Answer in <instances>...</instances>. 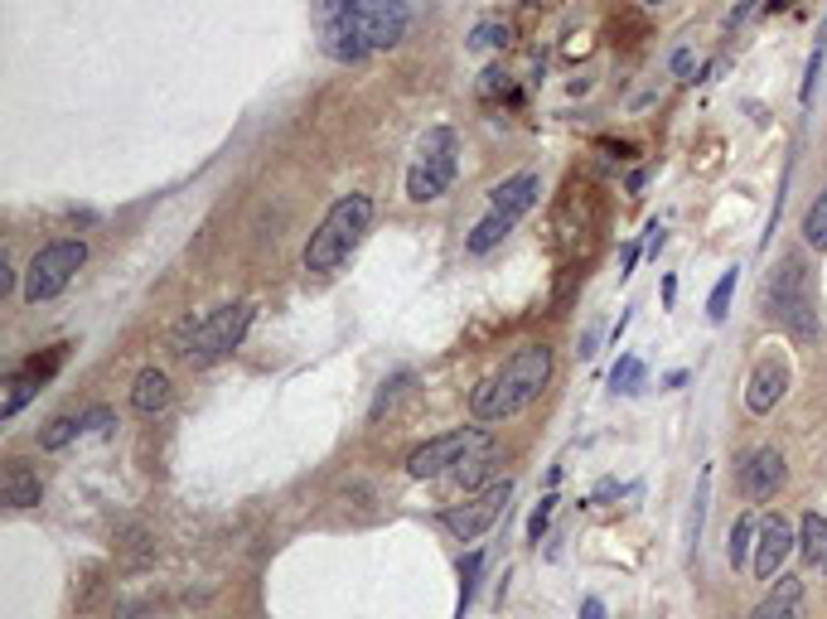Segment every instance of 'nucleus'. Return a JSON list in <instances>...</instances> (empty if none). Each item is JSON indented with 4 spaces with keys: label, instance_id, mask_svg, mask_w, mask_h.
<instances>
[{
    "label": "nucleus",
    "instance_id": "obj_1",
    "mask_svg": "<svg viewBox=\"0 0 827 619\" xmlns=\"http://www.w3.org/2000/svg\"><path fill=\"white\" fill-rule=\"evenodd\" d=\"M547 378H552V349L547 344H522L504 368H494L489 378L470 393L474 421H508L522 407H532L542 397Z\"/></svg>",
    "mask_w": 827,
    "mask_h": 619
},
{
    "label": "nucleus",
    "instance_id": "obj_2",
    "mask_svg": "<svg viewBox=\"0 0 827 619\" xmlns=\"http://www.w3.org/2000/svg\"><path fill=\"white\" fill-rule=\"evenodd\" d=\"M368 228H373V194H344V199L320 218V228H315L306 242V272H315V276L339 272V266L354 257V247L363 242Z\"/></svg>",
    "mask_w": 827,
    "mask_h": 619
},
{
    "label": "nucleus",
    "instance_id": "obj_3",
    "mask_svg": "<svg viewBox=\"0 0 827 619\" xmlns=\"http://www.w3.org/2000/svg\"><path fill=\"white\" fill-rule=\"evenodd\" d=\"M247 330H252V306H247V300L218 306L213 314H189V320L175 330V354L189 358L194 368H209V363L233 354L242 339H247Z\"/></svg>",
    "mask_w": 827,
    "mask_h": 619
},
{
    "label": "nucleus",
    "instance_id": "obj_4",
    "mask_svg": "<svg viewBox=\"0 0 827 619\" xmlns=\"http://www.w3.org/2000/svg\"><path fill=\"white\" fill-rule=\"evenodd\" d=\"M363 15H368V0H315L320 48L334 58V64H363V58L373 54Z\"/></svg>",
    "mask_w": 827,
    "mask_h": 619
},
{
    "label": "nucleus",
    "instance_id": "obj_5",
    "mask_svg": "<svg viewBox=\"0 0 827 619\" xmlns=\"http://www.w3.org/2000/svg\"><path fill=\"white\" fill-rule=\"evenodd\" d=\"M764 310H770L794 339H813V334H818V310H813V296H808L804 257H784L780 272L764 281Z\"/></svg>",
    "mask_w": 827,
    "mask_h": 619
},
{
    "label": "nucleus",
    "instance_id": "obj_6",
    "mask_svg": "<svg viewBox=\"0 0 827 619\" xmlns=\"http://www.w3.org/2000/svg\"><path fill=\"white\" fill-rule=\"evenodd\" d=\"M455 169H460V141L450 126H431L417 145V161L407 169V199L431 203L455 185Z\"/></svg>",
    "mask_w": 827,
    "mask_h": 619
},
{
    "label": "nucleus",
    "instance_id": "obj_7",
    "mask_svg": "<svg viewBox=\"0 0 827 619\" xmlns=\"http://www.w3.org/2000/svg\"><path fill=\"white\" fill-rule=\"evenodd\" d=\"M82 262H88V247H82L78 237H58V242H48V247H40L30 272H24V300L44 306V300L64 296L68 281L82 272Z\"/></svg>",
    "mask_w": 827,
    "mask_h": 619
},
{
    "label": "nucleus",
    "instance_id": "obj_8",
    "mask_svg": "<svg viewBox=\"0 0 827 619\" xmlns=\"http://www.w3.org/2000/svg\"><path fill=\"white\" fill-rule=\"evenodd\" d=\"M474 451H489V435L479 427H465V431H450V435H435V441L417 445L407 455V475L411 479H435V475H450L460 460H470Z\"/></svg>",
    "mask_w": 827,
    "mask_h": 619
},
{
    "label": "nucleus",
    "instance_id": "obj_9",
    "mask_svg": "<svg viewBox=\"0 0 827 619\" xmlns=\"http://www.w3.org/2000/svg\"><path fill=\"white\" fill-rule=\"evenodd\" d=\"M508 499H514V479H498V484H489V489L474 494L470 504L445 508L441 523H445V532H455L460 542H474V538H484V532H489L498 518H504Z\"/></svg>",
    "mask_w": 827,
    "mask_h": 619
},
{
    "label": "nucleus",
    "instance_id": "obj_10",
    "mask_svg": "<svg viewBox=\"0 0 827 619\" xmlns=\"http://www.w3.org/2000/svg\"><path fill=\"white\" fill-rule=\"evenodd\" d=\"M736 479H740V494H746L750 504H764V499H774V494L784 489L789 465H784V455L774 451V445H756V451L740 460Z\"/></svg>",
    "mask_w": 827,
    "mask_h": 619
},
{
    "label": "nucleus",
    "instance_id": "obj_11",
    "mask_svg": "<svg viewBox=\"0 0 827 619\" xmlns=\"http://www.w3.org/2000/svg\"><path fill=\"white\" fill-rule=\"evenodd\" d=\"M784 393H789V363L760 358L756 373H750V383H746V411H756V417H770V411L784 402Z\"/></svg>",
    "mask_w": 827,
    "mask_h": 619
},
{
    "label": "nucleus",
    "instance_id": "obj_12",
    "mask_svg": "<svg viewBox=\"0 0 827 619\" xmlns=\"http://www.w3.org/2000/svg\"><path fill=\"white\" fill-rule=\"evenodd\" d=\"M363 30H368L373 48H393L407 40L411 30V10L407 0H368V15H363Z\"/></svg>",
    "mask_w": 827,
    "mask_h": 619
},
{
    "label": "nucleus",
    "instance_id": "obj_13",
    "mask_svg": "<svg viewBox=\"0 0 827 619\" xmlns=\"http://www.w3.org/2000/svg\"><path fill=\"white\" fill-rule=\"evenodd\" d=\"M794 528L784 523L780 513L774 518H764L760 523V542H756V576L760 581H774V572H780V566L789 562V552H794Z\"/></svg>",
    "mask_w": 827,
    "mask_h": 619
},
{
    "label": "nucleus",
    "instance_id": "obj_14",
    "mask_svg": "<svg viewBox=\"0 0 827 619\" xmlns=\"http://www.w3.org/2000/svg\"><path fill=\"white\" fill-rule=\"evenodd\" d=\"M538 194H542V179L532 175V169H518V175H508L504 185L489 189V209H494V213H508V218L518 223V218L528 213L532 203H538Z\"/></svg>",
    "mask_w": 827,
    "mask_h": 619
},
{
    "label": "nucleus",
    "instance_id": "obj_15",
    "mask_svg": "<svg viewBox=\"0 0 827 619\" xmlns=\"http://www.w3.org/2000/svg\"><path fill=\"white\" fill-rule=\"evenodd\" d=\"M798 605H804V581H798V576H780L770 596L750 610V619H798Z\"/></svg>",
    "mask_w": 827,
    "mask_h": 619
},
{
    "label": "nucleus",
    "instance_id": "obj_16",
    "mask_svg": "<svg viewBox=\"0 0 827 619\" xmlns=\"http://www.w3.org/2000/svg\"><path fill=\"white\" fill-rule=\"evenodd\" d=\"M169 378L161 368H141L136 373V387H131V407L141 411V417H155V411H165L169 407Z\"/></svg>",
    "mask_w": 827,
    "mask_h": 619
},
{
    "label": "nucleus",
    "instance_id": "obj_17",
    "mask_svg": "<svg viewBox=\"0 0 827 619\" xmlns=\"http://www.w3.org/2000/svg\"><path fill=\"white\" fill-rule=\"evenodd\" d=\"M0 499H5V508H40V499H44V484H40V475H34L30 465H10L5 469V489H0Z\"/></svg>",
    "mask_w": 827,
    "mask_h": 619
},
{
    "label": "nucleus",
    "instance_id": "obj_18",
    "mask_svg": "<svg viewBox=\"0 0 827 619\" xmlns=\"http://www.w3.org/2000/svg\"><path fill=\"white\" fill-rule=\"evenodd\" d=\"M798 548L813 572H827V513H804L798 523Z\"/></svg>",
    "mask_w": 827,
    "mask_h": 619
},
{
    "label": "nucleus",
    "instance_id": "obj_19",
    "mask_svg": "<svg viewBox=\"0 0 827 619\" xmlns=\"http://www.w3.org/2000/svg\"><path fill=\"white\" fill-rule=\"evenodd\" d=\"M508 233H514V218H508V213H494V209H489V218H479V223L470 228L465 247L474 252V257H484V252H494V247H498V242H504Z\"/></svg>",
    "mask_w": 827,
    "mask_h": 619
},
{
    "label": "nucleus",
    "instance_id": "obj_20",
    "mask_svg": "<svg viewBox=\"0 0 827 619\" xmlns=\"http://www.w3.org/2000/svg\"><path fill=\"white\" fill-rule=\"evenodd\" d=\"M40 383H44V378H40L34 368H20L15 378L5 383V397H0V421H15V417H20V407L30 402L34 393H40Z\"/></svg>",
    "mask_w": 827,
    "mask_h": 619
},
{
    "label": "nucleus",
    "instance_id": "obj_21",
    "mask_svg": "<svg viewBox=\"0 0 827 619\" xmlns=\"http://www.w3.org/2000/svg\"><path fill=\"white\" fill-rule=\"evenodd\" d=\"M707 504H712V469H702V479H697V499H692V518H687V542H692V552L702 548V528H707Z\"/></svg>",
    "mask_w": 827,
    "mask_h": 619
},
{
    "label": "nucleus",
    "instance_id": "obj_22",
    "mask_svg": "<svg viewBox=\"0 0 827 619\" xmlns=\"http://www.w3.org/2000/svg\"><path fill=\"white\" fill-rule=\"evenodd\" d=\"M750 538H756V518H736L731 523V538H726V562H731V572H740L750 556Z\"/></svg>",
    "mask_w": 827,
    "mask_h": 619
},
{
    "label": "nucleus",
    "instance_id": "obj_23",
    "mask_svg": "<svg viewBox=\"0 0 827 619\" xmlns=\"http://www.w3.org/2000/svg\"><path fill=\"white\" fill-rule=\"evenodd\" d=\"M78 435H82V417H54L40 431V451H64V445L78 441Z\"/></svg>",
    "mask_w": 827,
    "mask_h": 619
},
{
    "label": "nucleus",
    "instance_id": "obj_24",
    "mask_svg": "<svg viewBox=\"0 0 827 619\" xmlns=\"http://www.w3.org/2000/svg\"><path fill=\"white\" fill-rule=\"evenodd\" d=\"M804 242L813 252H827V189L813 199V209L804 213Z\"/></svg>",
    "mask_w": 827,
    "mask_h": 619
},
{
    "label": "nucleus",
    "instance_id": "obj_25",
    "mask_svg": "<svg viewBox=\"0 0 827 619\" xmlns=\"http://www.w3.org/2000/svg\"><path fill=\"white\" fill-rule=\"evenodd\" d=\"M823 58H827V15H823V30H818V44H813V58H808V73H804V88H798V102H813V88L823 78Z\"/></svg>",
    "mask_w": 827,
    "mask_h": 619
},
{
    "label": "nucleus",
    "instance_id": "obj_26",
    "mask_svg": "<svg viewBox=\"0 0 827 619\" xmlns=\"http://www.w3.org/2000/svg\"><path fill=\"white\" fill-rule=\"evenodd\" d=\"M479 572H484V552H470L465 562H460V619L474 605V586H479Z\"/></svg>",
    "mask_w": 827,
    "mask_h": 619
},
{
    "label": "nucleus",
    "instance_id": "obj_27",
    "mask_svg": "<svg viewBox=\"0 0 827 619\" xmlns=\"http://www.w3.org/2000/svg\"><path fill=\"white\" fill-rule=\"evenodd\" d=\"M489 469H494V451H474L470 460H460V465H455V484H460V489H474Z\"/></svg>",
    "mask_w": 827,
    "mask_h": 619
},
{
    "label": "nucleus",
    "instance_id": "obj_28",
    "mask_svg": "<svg viewBox=\"0 0 827 619\" xmlns=\"http://www.w3.org/2000/svg\"><path fill=\"white\" fill-rule=\"evenodd\" d=\"M736 266H731V272H721V281H716L712 286V300H707V314H712V320L716 324H721L726 320V314H731V296H736Z\"/></svg>",
    "mask_w": 827,
    "mask_h": 619
},
{
    "label": "nucleus",
    "instance_id": "obj_29",
    "mask_svg": "<svg viewBox=\"0 0 827 619\" xmlns=\"http://www.w3.org/2000/svg\"><path fill=\"white\" fill-rule=\"evenodd\" d=\"M610 383H615V393H639V383H643V363H639L635 354H625V358L615 363Z\"/></svg>",
    "mask_w": 827,
    "mask_h": 619
},
{
    "label": "nucleus",
    "instance_id": "obj_30",
    "mask_svg": "<svg viewBox=\"0 0 827 619\" xmlns=\"http://www.w3.org/2000/svg\"><path fill=\"white\" fill-rule=\"evenodd\" d=\"M508 44V24H479V30H474L470 34V48H474V54H484V48H504Z\"/></svg>",
    "mask_w": 827,
    "mask_h": 619
},
{
    "label": "nucleus",
    "instance_id": "obj_31",
    "mask_svg": "<svg viewBox=\"0 0 827 619\" xmlns=\"http://www.w3.org/2000/svg\"><path fill=\"white\" fill-rule=\"evenodd\" d=\"M552 508H556V494H547V499L532 508V518H528V542H542L547 523H552Z\"/></svg>",
    "mask_w": 827,
    "mask_h": 619
},
{
    "label": "nucleus",
    "instance_id": "obj_32",
    "mask_svg": "<svg viewBox=\"0 0 827 619\" xmlns=\"http://www.w3.org/2000/svg\"><path fill=\"white\" fill-rule=\"evenodd\" d=\"M107 427H112V411H107V407H97V411L82 417V431H107Z\"/></svg>",
    "mask_w": 827,
    "mask_h": 619
},
{
    "label": "nucleus",
    "instance_id": "obj_33",
    "mask_svg": "<svg viewBox=\"0 0 827 619\" xmlns=\"http://www.w3.org/2000/svg\"><path fill=\"white\" fill-rule=\"evenodd\" d=\"M498 88H508V82H504V68H484V82H479V92H484V97H494Z\"/></svg>",
    "mask_w": 827,
    "mask_h": 619
},
{
    "label": "nucleus",
    "instance_id": "obj_34",
    "mask_svg": "<svg viewBox=\"0 0 827 619\" xmlns=\"http://www.w3.org/2000/svg\"><path fill=\"white\" fill-rule=\"evenodd\" d=\"M615 494H625V484H619V479H605L600 489L591 494V504H600V499H615Z\"/></svg>",
    "mask_w": 827,
    "mask_h": 619
},
{
    "label": "nucleus",
    "instance_id": "obj_35",
    "mask_svg": "<svg viewBox=\"0 0 827 619\" xmlns=\"http://www.w3.org/2000/svg\"><path fill=\"white\" fill-rule=\"evenodd\" d=\"M673 73H677V78H687V73H692V48H677V54H673Z\"/></svg>",
    "mask_w": 827,
    "mask_h": 619
},
{
    "label": "nucleus",
    "instance_id": "obj_36",
    "mask_svg": "<svg viewBox=\"0 0 827 619\" xmlns=\"http://www.w3.org/2000/svg\"><path fill=\"white\" fill-rule=\"evenodd\" d=\"M581 619H605V605L595 600V596H591V600H581Z\"/></svg>",
    "mask_w": 827,
    "mask_h": 619
},
{
    "label": "nucleus",
    "instance_id": "obj_37",
    "mask_svg": "<svg viewBox=\"0 0 827 619\" xmlns=\"http://www.w3.org/2000/svg\"><path fill=\"white\" fill-rule=\"evenodd\" d=\"M635 262H639V242H629V247H625V266H619V276H629V272H635Z\"/></svg>",
    "mask_w": 827,
    "mask_h": 619
},
{
    "label": "nucleus",
    "instance_id": "obj_38",
    "mask_svg": "<svg viewBox=\"0 0 827 619\" xmlns=\"http://www.w3.org/2000/svg\"><path fill=\"white\" fill-rule=\"evenodd\" d=\"M10 286H15V266H10V262H0V296H5Z\"/></svg>",
    "mask_w": 827,
    "mask_h": 619
},
{
    "label": "nucleus",
    "instance_id": "obj_39",
    "mask_svg": "<svg viewBox=\"0 0 827 619\" xmlns=\"http://www.w3.org/2000/svg\"><path fill=\"white\" fill-rule=\"evenodd\" d=\"M789 5V0H770V10H784Z\"/></svg>",
    "mask_w": 827,
    "mask_h": 619
},
{
    "label": "nucleus",
    "instance_id": "obj_40",
    "mask_svg": "<svg viewBox=\"0 0 827 619\" xmlns=\"http://www.w3.org/2000/svg\"><path fill=\"white\" fill-rule=\"evenodd\" d=\"M649 5H663V0H649Z\"/></svg>",
    "mask_w": 827,
    "mask_h": 619
}]
</instances>
